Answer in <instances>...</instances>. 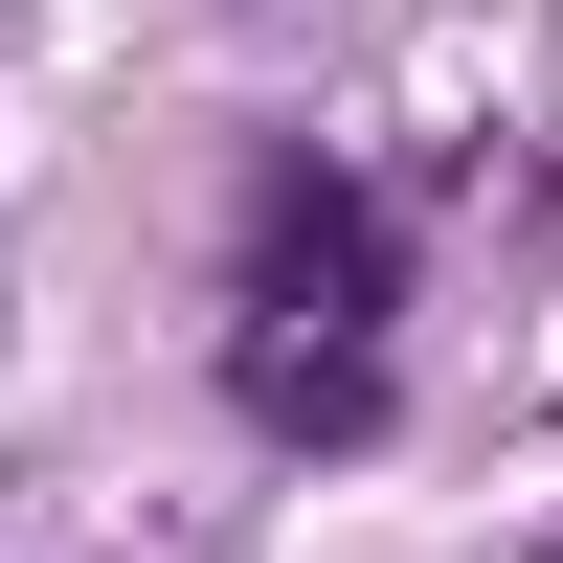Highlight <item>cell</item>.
<instances>
[{
    "instance_id": "6da1fadb",
    "label": "cell",
    "mask_w": 563,
    "mask_h": 563,
    "mask_svg": "<svg viewBox=\"0 0 563 563\" xmlns=\"http://www.w3.org/2000/svg\"><path fill=\"white\" fill-rule=\"evenodd\" d=\"M406 316V225L361 158H271L249 180V361H384Z\"/></svg>"
},
{
    "instance_id": "7a4b0ae2",
    "label": "cell",
    "mask_w": 563,
    "mask_h": 563,
    "mask_svg": "<svg viewBox=\"0 0 563 563\" xmlns=\"http://www.w3.org/2000/svg\"><path fill=\"white\" fill-rule=\"evenodd\" d=\"M249 429H294V451H361V429H384V361H249Z\"/></svg>"
}]
</instances>
